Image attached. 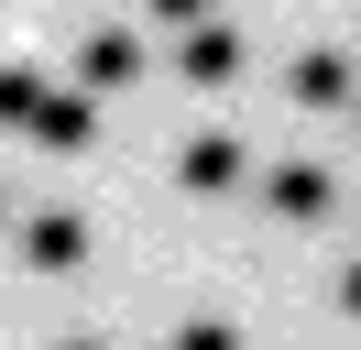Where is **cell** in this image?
<instances>
[{
	"mask_svg": "<svg viewBox=\"0 0 361 350\" xmlns=\"http://www.w3.org/2000/svg\"><path fill=\"white\" fill-rule=\"evenodd\" d=\"M23 131H33L44 153H88V143H99V99H88V88H44Z\"/></svg>",
	"mask_w": 361,
	"mask_h": 350,
	"instance_id": "obj_1",
	"label": "cell"
},
{
	"mask_svg": "<svg viewBox=\"0 0 361 350\" xmlns=\"http://www.w3.org/2000/svg\"><path fill=\"white\" fill-rule=\"evenodd\" d=\"M285 99H295V109H350V99H361V77H350V55H329V44H317V55H295V66H285Z\"/></svg>",
	"mask_w": 361,
	"mask_h": 350,
	"instance_id": "obj_2",
	"label": "cell"
},
{
	"mask_svg": "<svg viewBox=\"0 0 361 350\" xmlns=\"http://www.w3.org/2000/svg\"><path fill=\"white\" fill-rule=\"evenodd\" d=\"M176 66H186V88H230L241 77V33H230V22H186Z\"/></svg>",
	"mask_w": 361,
	"mask_h": 350,
	"instance_id": "obj_3",
	"label": "cell"
},
{
	"mask_svg": "<svg viewBox=\"0 0 361 350\" xmlns=\"http://www.w3.org/2000/svg\"><path fill=\"white\" fill-rule=\"evenodd\" d=\"M23 262L33 274H77V262H88V219H66V208L23 219Z\"/></svg>",
	"mask_w": 361,
	"mask_h": 350,
	"instance_id": "obj_4",
	"label": "cell"
},
{
	"mask_svg": "<svg viewBox=\"0 0 361 350\" xmlns=\"http://www.w3.org/2000/svg\"><path fill=\"white\" fill-rule=\"evenodd\" d=\"M176 175H186V186H197V197H230V186H241V175H252V153H241V131H197Z\"/></svg>",
	"mask_w": 361,
	"mask_h": 350,
	"instance_id": "obj_5",
	"label": "cell"
},
{
	"mask_svg": "<svg viewBox=\"0 0 361 350\" xmlns=\"http://www.w3.org/2000/svg\"><path fill=\"white\" fill-rule=\"evenodd\" d=\"M132 77H142V44L132 33H99L88 55H77V88H88V99H99V88H132Z\"/></svg>",
	"mask_w": 361,
	"mask_h": 350,
	"instance_id": "obj_6",
	"label": "cell"
},
{
	"mask_svg": "<svg viewBox=\"0 0 361 350\" xmlns=\"http://www.w3.org/2000/svg\"><path fill=\"white\" fill-rule=\"evenodd\" d=\"M263 197H274V219H329V197H339V186H329L317 164H274V186H263Z\"/></svg>",
	"mask_w": 361,
	"mask_h": 350,
	"instance_id": "obj_7",
	"label": "cell"
},
{
	"mask_svg": "<svg viewBox=\"0 0 361 350\" xmlns=\"http://www.w3.org/2000/svg\"><path fill=\"white\" fill-rule=\"evenodd\" d=\"M33 99H44V77H33V66H0V131H23Z\"/></svg>",
	"mask_w": 361,
	"mask_h": 350,
	"instance_id": "obj_8",
	"label": "cell"
},
{
	"mask_svg": "<svg viewBox=\"0 0 361 350\" xmlns=\"http://www.w3.org/2000/svg\"><path fill=\"white\" fill-rule=\"evenodd\" d=\"M176 350H241V328H230V318H186Z\"/></svg>",
	"mask_w": 361,
	"mask_h": 350,
	"instance_id": "obj_9",
	"label": "cell"
},
{
	"mask_svg": "<svg viewBox=\"0 0 361 350\" xmlns=\"http://www.w3.org/2000/svg\"><path fill=\"white\" fill-rule=\"evenodd\" d=\"M154 22H208V0H154Z\"/></svg>",
	"mask_w": 361,
	"mask_h": 350,
	"instance_id": "obj_10",
	"label": "cell"
},
{
	"mask_svg": "<svg viewBox=\"0 0 361 350\" xmlns=\"http://www.w3.org/2000/svg\"><path fill=\"white\" fill-rule=\"evenodd\" d=\"M339 306H350V318H361V262H350V274H339Z\"/></svg>",
	"mask_w": 361,
	"mask_h": 350,
	"instance_id": "obj_11",
	"label": "cell"
},
{
	"mask_svg": "<svg viewBox=\"0 0 361 350\" xmlns=\"http://www.w3.org/2000/svg\"><path fill=\"white\" fill-rule=\"evenodd\" d=\"M66 350H99V339H66Z\"/></svg>",
	"mask_w": 361,
	"mask_h": 350,
	"instance_id": "obj_12",
	"label": "cell"
}]
</instances>
